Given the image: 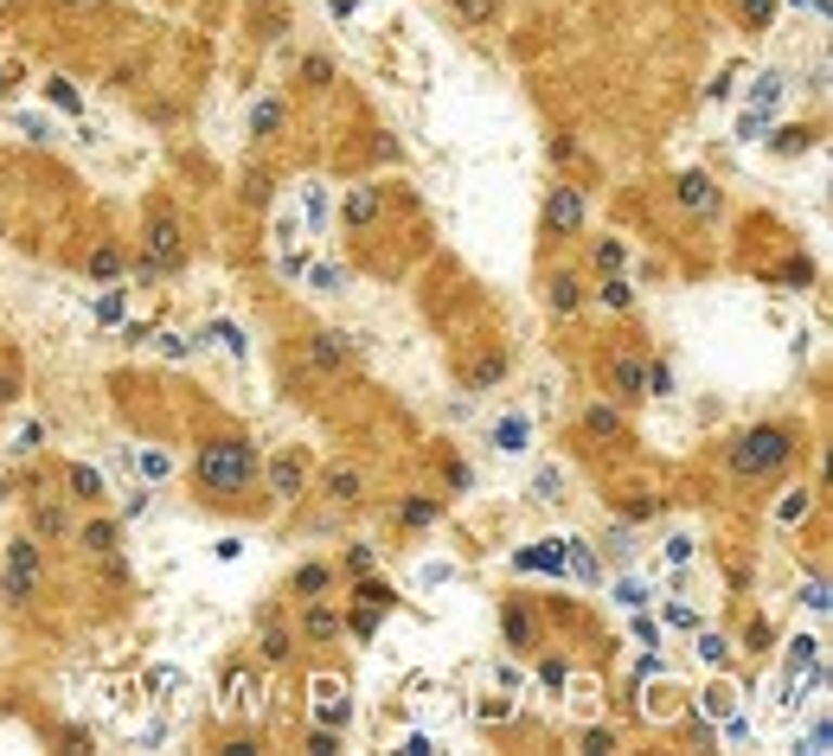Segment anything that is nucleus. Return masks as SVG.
Segmentation results:
<instances>
[{"mask_svg": "<svg viewBox=\"0 0 833 756\" xmlns=\"http://www.w3.org/2000/svg\"><path fill=\"white\" fill-rule=\"evenodd\" d=\"M0 90H7V71H0Z\"/></svg>", "mask_w": 833, "mask_h": 756, "instance_id": "nucleus-58", "label": "nucleus"}, {"mask_svg": "<svg viewBox=\"0 0 833 756\" xmlns=\"http://www.w3.org/2000/svg\"><path fill=\"white\" fill-rule=\"evenodd\" d=\"M584 751H597V756L616 751V731H584Z\"/></svg>", "mask_w": 833, "mask_h": 756, "instance_id": "nucleus-52", "label": "nucleus"}, {"mask_svg": "<svg viewBox=\"0 0 833 756\" xmlns=\"http://www.w3.org/2000/svg\"><path fill=\"white\" fill-rule=\"evenodd\" d=\"M564 680H571V667H564V661H558V654H546V661H539V687H564Z\"/></svg>", "mask_w": 833, "mask_h": 756, "instance_id": "nucleus-46", "label": "nucleus"}, {"mask_svg": "<svg viewBox=\"0 0 833 756\" xmlns=\"http://www.w3.org/2000/svg\"><path fill=\"white\" fill-rule=\"evenodd\" d=\"M257 475L270 482V494H277V500H295V494H302V482H308V462H302V456H277V462H264Z\"/></svg>", "mask_w": 833, "mask_h": 756, "instance_id": "nucleus-14", "label": "nucleus"}, {"mask_svg": "<svg viewBox=\"0 0 833 756\" xmlns=\"http://www.w3.org/2000/svg\"><path fill=\"white\" fill-rule=\"evenodd\" d=\"M347 718H353V699H347V687L321 680V687H315V725H334V731H341Z\"/></svg>", "mask_w": 833, "mask_h": 756, "instance_id": "nucleus-17", "label": "nucleus"}, {"mask_svg": "<svg viewBox=\"0 0 833 756\" xmlns=\"http://www.w3.org/2000/svg\"><path fill=\"white\" fill-rule=\"evenodd\" d=\"M65 487H71V500H84V507H97V500H103V475H97L90 462H71Z\"/></svg>", "mask_w": 833, "mask_h": 756, "instance_id": "nucleus-26", "label": "nucleus"}, {"mask_svg": "<svg viewBox=\"0 0 833 756\" xmlns=\"http://www.w3.org/2000/svg\"><path fill=\"white\" fill-rule=\"evenodd\" d=\"M13 398H20V379H13V372H0V405H13Z\"/></svg>", "mask_w": 833, "mask_h": 756, "instance_id": "nucleus-57", "label": "nucleus"}, {"mask_svg": "<svg viewBox=\"0 0 833 756\" xmlns=\"http://www.w3.org/2000/svg\"><path fill=\"white\" fill-rule=\"evenodd\" d=\"M815 635H802V641H789V674H802V667H815Z\"/></svg>", "mask_w": 833, "mask_h": 756, "instance_id": "nucleus-42", "label": "nucleus"}, {"mask_svg": "<svg viewBox=\"0 0 833 756\" xmlns=\"http://www.w3.org/2000/svg\"><path fill=\"white\" fill-rule=\"evenodd\" d=\"M795 449H802V436H795L789 423H757V430H744V436L731 443V475L764 482V475H776V469L795 462Z\"/></svg>", "mask_w": 833, "mask_h": 756, "instance_id": "nucleus-2", "label": "nucleus"}, {"mask_svg": "<svg viewBox=\"0 0 833 756\" xmlns=\"http://www.w3.org/2000/svg\"><path fill=\"white\" fill-rule=\"evenodd\" d=\"M308 366H315L321 379H341V372L353 366V341H347V334H334V328L308 334Z\"/></svg>", "mask_w": 833, "mask_h": 756, "instance_id": "nucleus-9", "label": "nucleus"}, {"mask_svg": "<svg viewBox=\"0 0 833 756\" xmlns=\"http://www.w3.org/2000/svg\"><path fill=\"white\" fill-rule=\"evenodd\" d=\"M776 103H782V77H776V71H764V77H757V90H751V110H744L738 136H744V141L769 136V116H776Z\"/></svg>", "mask_w": 833, "mask_h": 756, "instance_id": "nucleus-7", "label": "nucleus"}, {"mask_svg": "<svg viewBox=\"0 0 833 756\" xmlns=\"http://www.w3.org/2000/svg\"><path fill=\"white\" fill-rule=\"evenodd\" d=\"M39 584H46V551H39V539H33V533H20V539L7 546V571H0V603H7V610H33Z\"/></svg>", "mask_w": 833, "mask_h": 756, "instance_id": "nucleus-3", "label": "nucleus"}, {"mask_svg": "<svg viewBox=\"0 0 833 756\" xmlns=\"http://www.w3.org/2000/svg\"><path fill=\"white\" fill-rule=\"evenodd\" d=\"M328 590H334V564H302V571L289 577V597H302V603H308V597H328Z\"/></svg>", "mask_w": 833, "mask_h": 756, "instance_id": "nucleus-20", "label": "nucleus"}, {"mask_svg": "<svg viewBox=\"0 0 833 756\" xmlns=\"http://www.w3.org/2000/svg\"><path fill=\"white\" fill-rule=\"evenodd\" d=\"M500 449H507V456L526 449V417H507V423H500Z\"/></svg>", "mask_w": 833, "mask_h": 756, "instance_id": "nucleus-41", "label": "nucleus"}, {"mask_svg": "<svg viewBox=\"0 0 833 756\" xmlns=\"http://www.w3.org/2000/svg\"><path fill=\"white\" fill-rule=\"evenodd\" d=\"M270 193H277V180H270L264 167H251V174H244V206H270Z\"/></svg>", "mask_w": 833, "mask_h": 756, "instance_id": "nucleus-34", "label": "nucleus"}, {"mask_svg": "<svg viewBox=\"0 0 833 756\" xmlns=\"http://www.w3.org/2000/svg\"><path fill=\"white\" fill-rule=\"evenodd\" d=\"M546 308H552L558 321L584 315V308H590V282H584L577 270H558V276H546Z\"/></svg>", "mask_w": 833, "mask_h": 756, "instance_id": "nucleus-8", "label": "nucleus"}, {"mask_svg": "<svg viewBox=\"0 0 833 756\" xmlns=\"http://www.w3.org/2000/svg\"><path fill=\"white\" fill-rule=\"evenodd\" d=\"M161 346H167L174 359H187V353H193V346H200V341H180V334H161Z\"/></svg>", "mask_w": 833, "mask_h": 756, "instance_id": "nucleus-56", "label": "nucleus"}, {"mask_svg": "<svg viewBox=\"0 0 833 756\" xmlns=\"http://www.w3.org/2000/svg\"><path fill=\"white\" fill-rule=\"evenodd\" d=\"M513 564H520V571H564V539H552L546 551H520Z\"/></svg>", "mask_w": 833, "mask_h": 756, "instance_id": "nucleus-30", "label": "nucleus"}, {"mask_svg": "<svg viewBox=\"0 0 833 756\" xmlns=\"http://www.w3.org/2000/svg\"><path fill=\"white\" fill-rule=\"evenodd\" d=\"M507 718H513V705H507V699H487V705H482V725H507Z\"/></svg>", "mask_w": 833, "mask_h": 756, "instance_id": "nucleus-51", "label": "nucleus"}, {"mask_svg": "<svg viewBox=\"0 0 833 756\" xmlns=\"http://www.w3.org/2000/svg\"><path fill=\"white\" fill-rule=\"evenodd\" d=\"M353 603H359V610H379V616H385V610H392L398 597H392V584H379V577L366 571V577H359V590H353Z\"/></svg>", "mask_w": 833, "mask_h": 756, "instance_id": "nucleus-28", "label": "nucleus"}, {"mask_svg": "<svg viewBox=\"0 0 833 756\" xmlns=\"http://www.w3.org/2000/svg\"><path fill=\"white\" fill-rule=\"evenodd\" d=\"M141 257L148 264H161L167 276H180L187 270V225H180V212L167 206V200H154L148 206V225H141Z\"/></svg>", "mask_w": 833, "mask_h": 756, "instance_id": "nucleus-4", "label": "nucleus"}, {"mask_svg": "<svg viewBox=\"0 0 833 756\" xmlns=\"http://www.w3.org/2000/svg\"><path fill=\"white\" fill-rule=\"evenodd\" d=\"M372 571V546H353L347 551V577H366Z\"/></svg>", "mask_w": 833, "mask_h": 756, "instance_id": "nucleus-50", "label": "nucleus"}, {"mask_svg": "<svg viewBox=\"0 0 833 756\" xmlns=\"http://www.w3.org/2000/svg\"><path fill=\"white\" fill-rule=\"evenodd\" d=\"M776 282H802V289H808V282H815V264H808V257H789V264L776 270Z\"/></svg>", "mask_w": 833, "mask_h": 756, "instance_id": "nucleus-45", "label": "nucleus"}, {"mask_svg": "<svg viewBox=\"0 0 833 756\" xmlns=\"http://www.w3.org/2000/svg\"><path fill=\"white\" fill-rule=\"evenodd\" d=\"M26 533L39 546H59V539H71V513L59 500H26Z\"/></svg>", "mask_w": 833, "mask_h": 756, "instance_id": "nucleus-11", "label": "nucleus"}, {"mask_svg": "<svg viewBox=\"0 0 833 756\" xmlns=\"http://www.w3.org/2000/svg\"><path fill=\"white\" fill-rule=\"evenodd\" d=\"M674 200L693 212V218H718V206H725V193H718L712 174H680V180H674Z\"/></svg>", "mask_w": 833, "mask_h": 756, "instance_id": "nucleus-10", "label": "nucleus"}, {"mask_svg": "<svg viewBox=\"0 0 833 756\" xmlns=\"http://www.w3.org/2000/svg\"><path fill=\"white\" fill-rule=\"evenodd\" d=\"M731 7H738V20L751 33H769V20H776V0H731Z\"/></svg>", "mask_w": 833, "mask_h": 756, "instance_id": "nucleus-32", "label": "nucleus"}, {"mask_svg": "<svg viewBox=\"0 0 833 756\" xmlns=\"http://www.w3.org/2000/svg\"><path fill=\"white\" fill-rule=\"evenodd\" d=\"M699 648H705V661H712V667H725V661H731V641H718V635H705Z\"/></svg>", "mask_w": 833, "mask_h": 756, "instance_id": "nucleus-49", "label": "nucleus"}, {"mask_svg": "<svg viewBox=\"0 0 833 756\" xmlns=\"http://www.w3.org/2000/svg\"><path fill=\"white\" fill-rule=\"evenodd\" d=\"M379 212H385V187H353L347 200H341V225H347V231H366Z\"/></svg>", "mask_w": 833, "mask_h": 756, "instance_id": "nucleus-15", "label": "nucleus"}, {"mask_svg": "<svg viewBox=\"0 0 833 756\" xmlns=\"http://www.w3.org/2000/svg\"><path fill=\"white\" fill-rule=\"evenodd\" d=\"M500 379H507V353L494 346V353H482V359L469 366V379H462V385H469V392H494Z\"/></svg>", "mask_w": 833, "mask_h": 756, "instance_id": "nucleus-24", "label": "nucleus"}, {"mask_svg": "<svg viewBox=\"0 0 833 756\" xmlns=\"http://www.w3.org/2000/svg\"><path fill=\"white\" fill-rule=\"evenodd\" d=\"M59 744H65V751H90V731H77V725H65V731H59Z\"/></svg>", "mask_w": 833, "mask_h": 756, "instance_id": "nucleus-55", "label": "nucleus"}, {"mask_svg": "<svg viewBox=\"0 0 833 756\" xmlns=\"http://www.w3.org/2000/svg\"><path fill=\"white\" fill-rule=\"evenodd\" d=\"M46 449V423L33 417V423H20V436H13V456H39Z\"/></svg>", "mask_w": 833, "mask_h": 756, "instance_id": "nucleus-36", "label": "nucleus"}, {"mask_svg": "<svg viewBox=\"0 0 833 756\" xmlns=\"http://www.w3.org/2000/svg\"><path fill=\"white\" fill-rule=\"evenodd\" d=\"M641 379H648V398H667V392H674V366H667V359L641 366Z\"/></svg>", "mask_w": 833, "mask_h": 756, "instance_id": "nucleus-35", "label": "nucleus"}, {"mask_svg": "<svg viewBox=\"0 0 833 756\" xmlns=\"http://www.w3.org/2000/svg\"><path fill=\"white\" fill-rule=\"evenodd\" d=\"M308 756H341V731L334 725H315L308 731Z\"/></svg>", "mask_w": 833, "mask_h": 756, "instance_id": "nucleus-37", "label": "nucleus"}, {"mask_svg": "<svg viewBox=\"0 0 833 756\" xmlns=\"http://www.w3.org/2000/svg\"><path fill=\"white\" fill-rule=\"evenodd\" d=\"M206 341H218L225 353H238V359H244V334H238L231 321H212V328H206Z\"/></svg>", "mask_w": 833, "mask_h": 756, "instance_id": "nucleus-43", "label": "nucleus"}, {"mask_svg": "<svg viewBox=\"0 0 833 756\" xmlns=\"http://www.w3.org/2000/svg\"><path fill=\"white\" fill-rule=\"evenodd\" d=\"M308 648H328V641H341V610L328 603V597H308V610H302V628H295Z\"/></svg>", "mask_w": 833, "mask_h": 756, "instance_id": "nucleus-12", "label": "nucleus"}, {"mask_svg": "<svg viewBox=\"0 0 833 756\" xmlns=\"http://www.w3.org/2000/svg\"><path fill=\"white\" fill-rule=\"evenodd\" d=\"M500 635H507V648H513V654H533V648H539V622H533V610H526L520 597H507V610H500Z\"/></svg>", "mask_w": 833, "mask_h": 756, "instance_id": "nucleus-13", "label": "nucleus"}, {"mask_svg": "<svg viewBox=\"0 0 833 756\" xmlns=\"http://www.w3.org/2000/svg\"><path fill=\"white\" fill-rule=\"evenodd\" d=\"M77 546L90 551V558H110V551L123 546V520H103V513L84 520V526H77Z\"/></svg>", "mask_w": 833, "mask_h": 756, "instance_id": "nucleus-16", "label": "nucleus"}, {"mask_svg": "<svg viewBox=\"0 0 833 756\" xmlns=\"http://www.w3.org/2000/svg\"><path fill=\"white\" fill-rule=\"evenodd\" d=\"M148 500H154L148 487H136V494H123V520H141V513H148Z\"/></svg>", "mask_w": 833, "mask_h": 756, "instance_id": "nucleus-48", "label": "nucleus"}, {"mask_svg": "<svg viewBox=\"0 0 833 756\" xmlns=\"http://www.w3.org/2000/svg\"><path fill=\"white\" fill-rule=\"evenodd\" d=\"M597 302H603L610 315H628V308H635V282H628L623 270H616V276H603V282H597Z\"/></svg>", "mask_w": 833, "mask_h": 756, "instance_id": "nucleus-27", "label": "nucleus"}, {"mask_svg": "<svg viewBox=\"0 0 833 756\" xmlns=\"http://www.w3.org/2000/svg\"><path fill=\"white\" fill-rule=\"evenodd\" d=\"M815 141H821V129H776V141H769V148H776V154H808Z\"/></svg>", "mask_w": 833, "mask_h": 756, "instance_id": "nucleus-33", "label": "nucleus"}, {"mask_svg": "<svg viewBox=\"0 0 833 756\" xmlns=\"http://www.w3.org/2000/svg\"><path fill=\"white\" fill-rule=\"evenodd\" d=\"M257 469H264L257 443L225 430V436H206V443H200V456H193V487L206 494L212 507H225V500H238V494L257 487Z\"/></svg>", "mask_w": 833, "mask_h": 756, "instance_id": "nucleus-1", "label": "nucleus"}, {"mask_svg": "<svg viewBox=\"0 0 833 756\" xmlns=\"http://www.w3.org/2000/svg\"><path fill=\"white\" fill-rule=\"evenodd\" d=\"M123 270H129L123 244H90V257H84V276H90V282H116Z\"/></svg>", "mask_w": 833, "mask_h": 756, "instance_id": "nucleus-18", "label": "nucleus"}, {"mask_svg": "<svg viewBox=\"0 0 833 756\" xmlns=\"http://www.w3.org/2000/svg\"><path fill=\"white\" fill-rule=\"evenodd\" d=\"M449 7L462 26H494V13H500V0H449Z\"/></svg>", "mask_w": 833, "mask_h": 756, "instance_id": "nucleus-31", "label": "nucleus"}, {"mask_svg": "<svg viewBox=\"0 0 833 756\" xmlns=\"http://www.w3.org/2000/svg\"><path fill=\"white\" fill-rule=\"evenodd\" d=\"M46 90H52V103H59V110H71V116H84V103H77V90H71L65 77H52Z\"/></svg>", "mask_w": 833, "mask_h": 756, "instance_id": "nucleus-47", "label": "nucleus"}, {"mask_svg": "<svg viewBox=\"0 0 833 756\" xmlns=\"http://www.w3.org/2000/svg\"><path fill=\"white\" fill-rule=\"evenodd\" d=\"M641 366H648V359H628V353H610V359H603V385H610L616 405H641V398H648Z\"/></svg>", "mask_w": 833, "mask_h": 756, "instance_id": "nucleus-6", "label": "nucleus"}, {"mask_svg": "<svg viewBox=\"0 0 833 756\" xmlns=\"http://www.w3.org/2000/svg\"><path fill=\"white\" fill-rule=\"evenodd\" d=\"M533 487H539L546 500H558V487H564V475H558V469H539V482H533Z\"/></svg>", "mask_w": 833, "mask_h": 756, "instance_id": "nucleus-54", "label": "nucleus"}, {"mask_svg": "<svg viewBox=\"0 0 833 756\" xmlns=\"http://www.w3.org/2000/svg\"><path fill=\"white\" fill-rule=\"evenodd\" d=\"M623 264H628V251L616 244V238H603V244H597V270H603V276H616Z\"/></svg>", "mask_w": 833, "mask_h": 756, "instance_id": "nucleus-40", "label": "nucleus"}, {"mask_svg": "<svg viewBox=\"0 0 833 756\" xmlns=\"http://www.w3.org/2000/svg\"><path fill=\"white\" fill-rule=\"evenodd\" d=\"M808 513H815V494L802 487V494H789V500H782V513H776V520H782V526H795V520H808Z\"/></svg>", "mask_w": 833, "mask_h": 756, "instance_id": "nucleus-38", "label": "nucleus"}, {"mask_svg": "<svg viewBox=\"0 0 833 756\" xmlns=\"http://www.w3.org/2000/svg\"><path fill=\"white\" fill-rule=\"evenodd\" d=\"M257 654H264L270 667H282V661L295 654V635H289V628H282V622H277V610L264 616V641H257Z\"/></svg>", "mask_w": 833, "mask_h": 756, "instance_id": "nucleus-22", "label": "nucleus"}, {"mask_svg": "<svg viewBox=\"0 0 833 756\" xmlns=\"http://www.w3.org/2000/svg\"><path fill=\"white\" fill-rule=\"evenodd\" d=\"M289 123V97H264L251 110V141H277V129Z\"/></svg>", "mask_w": 833, "mask_h": 756, "instance_id": "nucleus-19", "label": "nucleus"}, {"mask_svg": "<svg viewBox=\"0 0 833 756\" xmlns=\"http://www.w3.org/2000/svg\"><path fill=\"white\" fill-rule=\"evenodd\" d=\"M436 513H443V494H411V500L398 507V526H405V533H423Z\"/></svg>", "mask_w": 833, "mask_h": 756, "instance_id": "nucleus-25", "label": "nucleus"}, {"mask_svg": "<svg viewBox=\"0 0 833 756\" xmlns=\"http://www.w3.org/2000/svg\"><path fill=\"white\" fill-rule=\"evenodd\" d=\"M328 500L334 507H359L366 500V475L359 469H328Z\"/></svg>", "mask_w": 833, "mask_h": 756, "instance_id": "nucleus-23", "label": "nucleus"}, {"mask_svg": "<svg viewBox=\"0 0 833 756\" xmlns=\"http://www.w3.org/2000/svg\"><path fill=\"white\" fill-rule=\"evenodd\" d=\"M20 129H26L33 141H52V123H46V116H20Z\"/></svg>", "mask_w": 833, "mask_h": 756, "instance_id": "nucleus-53", "label": "nucleus"}, {"mask_svg": "<svg viewBox=\"0 0 833 756\" xmlns=\"http://www.w3.org/2000/svg\"><path fill=\"white\" fill-rule=\"evenodd\" d=\"M302 90H315V97H321V90H334V59H321V52H315V59H302Z\"/></svg>", "mask_w": 833, "mask_h": 756, "instance_id": "nucleus-29", "label": "nucleus"}, {"mask_svg": "<svg viewBox=\"0 0 833 756\" xmlns=\"http://www.w3.org/2000/svg\"><path fill=\"white\" fill-rule=\"evenodd\" d=\"M584 436L623 443V436H628V423H623V411H616V405H590V411H584Z\"/></svg>", "mask_w": 833, "mask_h": 756, "instance_id": "nucleus-21", "label": "nucleus"}, {"mask_svg": "<svg viewBox=\"0 0 833 756\" xmlns=\"http://www.w3.org/2000/svg\"><path fill=\"white\" fill-rule=\"evenodd\" d=\"M123 302H129L123 289H103V295H97V321H123Z\"/></svg>", "mask_w": 833, "mask_h": 756, "instance_id": "nucleus-44", "label": "nucleus"}, {"mask_svg": "<svg viewBox=\"0 0 833 756\" xmlns=\"http://www.w3.org/2000/svg\"><path fill=\"white\" fill-rule=\"evenodd\" d=\"M302 276L315 282V295H341V282H347V276L334 270V264H315V270H302Z\"/></svg>", "mask_w": 833, "mask_h": 756, "instance_id": "nucleus-39", "label": "nucleus"}, {"mask_svg": "<svg viewBox=\"0 0 833 756\" xmlns=\"http://www.w3.org/2000/svg\"><path fill=\"white\" fill-rule=\"evenodd\" d=\"M584 218H590V206H584L577 187H546V206H539V238H546V244L584 238Z\"/></svg>", "mask_w": 833, "mask_h": 756, "instance_id": "nucleus-5", "label": "nucleus"}]
</instances>
